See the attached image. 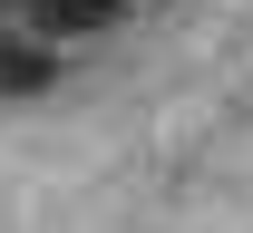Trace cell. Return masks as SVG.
Wrapping results in <instances>:
<instances>
[{
	"label": "cell",
	"mask_w": 253,
	"mask_h": 233,
	"mask_svg": "<svg viewBox=\"0 0 253 233\" xmlns=\"http://www.w3.org/2000/svg\"><path fill=\"white\" fill-rule=\"evenodd\" d=\"M30 39H88V30H117L126 0H20Z\"/></svg>",
	"instance_id": "obj_1"
},
{
	"label": "cell",
	"mask_w": 253,
	"mask_h": 233,
	"mask_svg": "<svg viewBox=\"0 0 253 233\" xmlns=\"http://www.w3.org/2000/svg\"><path fill=\"white\" fill-rule=\"evenodd\" d=\"M59 78V49L49 39H0V98H39Z\"/></svg>",
	"instance_id": "obj_2"
},
{
	"label": "cell",
	"mask_w": 253,
	"mask_h": 233,
	"mask_svg": "<svg viewBox=\"0 0 253 233\" xmlns=\"http://www.w3.org/2000/svg\"><path fill=\"white\" fill-rule=\"evenodd\" d=\"M0 10H20V0H0Z\"/></svg>",
	"instance_id": "obj_3"
}]
</instances>
